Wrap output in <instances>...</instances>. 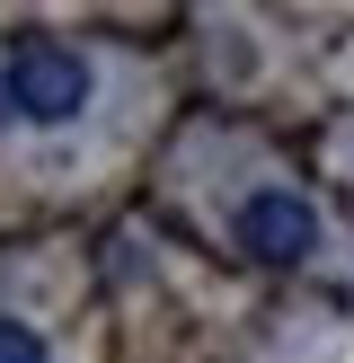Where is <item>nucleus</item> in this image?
Returning <instances> with one entry per match:
<instances>
[{
  "label": "nucleus",
  "mask_w": 354,
  "mask_h": 363,
  "mask_svg": "<svg viewBox=\"0 0 354 363\" xmlns=\"http://www.w3.org/2000/svg\"><path fill=\"white\" fill-rule=\"evenodd\" d=\"M88 98H98V71H88L80 45H53V35H18L0 53V116L27 124V133H53V124H80Z\"/></svg>",
  "instance_id": "f257e3e1"
},
{
  "label": "nucleus",
  "mask_w": 354,
  "mask_h": 363,
  "mask_svg": "<svg viewBox=\"0 0 354 363\" xmlns=\"http://www.w3.org/2000/svg\"><path fill=\"white\" fill-rule=\"evenodd\" d=\"M230 240H239V257H257V266H301V257H319V213H310V195H283V186H257L239 213H230Z\"/></svg>",
  "instance_id": "f03ea898"
},
{
  "label": "nucleus",
  "mask_w": 354,
  "mask_h": 363,
  "mask_svg": "<svg viewBox=\"0 0 354 363\" xmlns=\"http://www.w3.org/2000/svg\"><path fill=\"white\" fill-rule=\"evenodd\" d=\"M0 363H53V346L27 328V319H0Z\"/></svg>",
  "instance_id": "7ed1b4c3"
}]
</instances>
